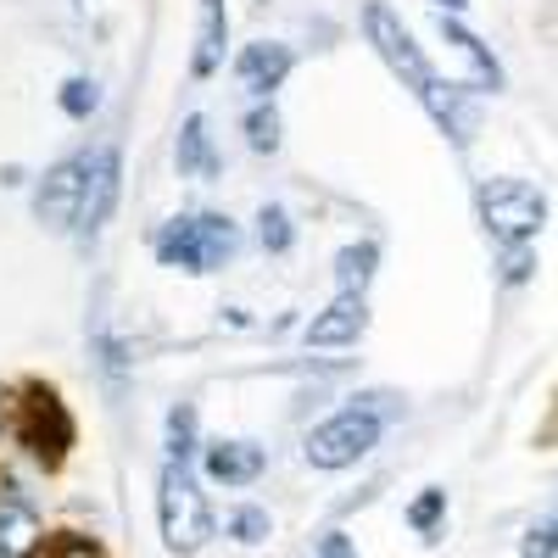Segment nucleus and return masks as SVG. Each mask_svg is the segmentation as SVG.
I'll return each instance as SVG.
<instances>
[{
	"label": "nucleus",
	"mask_w": 558,
	"mask_h": 558,
	"mask_svg": "<svg viewBox=\"0 0 558 558\" xmlns=\"http://www.w3.org/2000/svg\"><path fill=\"white\" fill-rule=\"evenodd\" d=\"M12 441L39 463V470H62L78 425H73V408L62 402V391L51 380H23L17 386V413H12Z\"/></svg>",
	"instance_id": "1"
},
{
	"label": "nucleus",
	"mask_w": 558,
	"mask_h": 558,
	"mask_svg": "<svg viewBox=\"0 0 558 558\" xmlns=\"http://www.w3.org/2000/svg\"><path fill=\"white\" fill-rule=\"evenodd\" d=\"M157 525H162V547L191 558L213 542L218 520L207 508V492L196 481V463H179V458H162V475H157Z\"/></svg>",
	"instance_id": "2"
},
{
	"label": "nucleus",
	"mask_w": 558,
	"mask_h": 558,
	"mask_svg": "<svg viewBox=\"0 0 558 558\" xmlns=\"http://www.w3.org/2000/svg\"><path fill=\"white\" fill-rule=\"evenodd\" d=\"M235 246H241V229H235V218H223V213H179V218H168L157 229V241H151L157 263L162 268H184V274L223 268L229 257H235Z\"/></svg>",
	"instance_id": "3"
},
{
	"label": "nucleus",
	"mask_w": 558,
	"mask_h": 558,
	"mask_svg": "<svg viewBox=\"0 0 558 558\" xmlns=\"http://www.w3.org/2000/svg\"><path fill=\"white\" fill-rule=\"evenodd\" d=\"M397 397L375 391V397H352V408H341L336 418H324V425L307 436V463L313 470H347V463H357L368 447L380 441L386 430V413H391Z\"/></svg>",
	"instance_id": "4"
},
{
	"label": "nucleus",
	"mask_w": 558,
	"mask_h": 558,
	"mask_svg": "<svg viewBox=\"0 0 558 558\" xmlns=\"http://www.w3.org/2000/svg\"><path fill=\"white\" fill-rule=\"evenodd\" d=\"M475 207L497 246H531L547 223V196L525 179H481Z\"/></svg>",
	"instance_id": "5"
},
{
	"label": "nucleus",
	"mask_w": 558,
	"mask_h": 558,
	"mask_svg": "<svg viewBox=\"0 0 558 558\" xmlns=\"http://www.w3.org/2000/svg\"><path fill=\"white\" fill-rule=\"evenodd\" d=\"M363 34H368V45H375V51H380V62L413 89V96H418V107H425L430 101V89L441 84L436 73H430V62H425V51H418V45H413V34H408V23L386 7V0H368V7H363Z\"/></svg>",
	"instance_id": "6"
},
{
	"label": "nucleus",
	"mask_w": 558,
	"mask_h": 558,
	"mask_svg": "<svg viewBox=\"0 0 558 558\" xmlns=\"http://www.w3.org/2000/svg\"><path fill=\"white\" fill-rule=\"evenodd\" d=\"M89 168H96V146L62 157L57 168H45L39 191H34V218L51 223V229H68V235H73V218H78V202H84Z\"/></svg>",
	"instance_id": "7"
},
{
	"label": "nucleus",
	"mask_w": 558,
	"mask_h": 558,
	"mask_svg": "<svg viewBox=\"0 0 558 558\" xmlns=\"http://www.w3.org/2000/svg\"><path fill=\"white\" fill-rule=\"evenodd\" d=\"M118 184H123V157H118V146H96V168H89L84 202H78V218H73V241H96V235H101V223H107L112 207H118Z\"/></svg>",
	"instance_id": "8"
},
{
	"label": "nucleus",
	"mask_w": 558,
	"mask_h": 558,
	"mask_svg": "<svg viewBox=\"0 0 558 558\" xmlns=\"http://www.w3.org/2000/svg\"><path fill=\"white\" fill-rule=\"evenodd\" d=\"M0 558H34L45 547V520L17 481H0Z\"/></svg>",
	"instance_id": "9"
},
{
	"label": "nucleus",
	"mask_w": 558,
	"mask_h": 558,
	"mask_svg": "<svg viewBox=\"0 0 558 558\" xmlns=\"http://www.w3.org/2000/svg\"><path fill=\"white\" fill-rule=\"evenodd\" d=\"M291 68H296V51H291V45H279V39H257V45H246V51H241L235 78H241L246 96L268 101L274 89L291 78Z\"/></svg>",
	"instance_id": "10"
},
{
	"label": "nucleus",
	"mask_w": 558,
	"mask_h": 558,
	"mask_svg": "<svg viewBox=\"0 0 558 558\" xmlns=\"http://www.w3.org/2000/svg\"><path fill=\"white\" fill-rule=\"evenodd\" d=\"M263 463H268V452L257 441H223L218 436V441L202 447V475L218 481V486H252L263 475Z\"/></svg>",
	"instance_id": "11"
},
{
	"label": "nucleus",
	"mask_w": 558,
	"mask_h": 558,
	"mask_svg": "<svg viewBox=\"0 0 558 558\" xmlns=\"http://www.w3.org/2000/svg\"><path fill=\"white\" fill-rule=\"evenodd\" d=\"M436 28H441V39L452 45V51L470 62V89H475V96H497V89H502V68L492 57V45L481 34H470L458 17H447V12H436Z\"/></svg>",
	"instance_id": "12"
},
{
	"label": "nucleus",
	"mask_w": 558,
	"mask_h": 558,
	"mask_svg": "<svg viewBox=\"0 0 558 558\" xmlns=\"http://www.w3.org/2000/svg\"><path fill=\"white\" fill-rule=\"evenodd\" d=\"M368 330V302L363 296H336L324 313H313V324L302 330L307 347H352Z\"/></svg>",
	"instance_id": "13"
},
{
	"label": "nucleus",
	"mask_w": 558,
	"mask_h": 558,
	"mask_svg": "<svg viewBox=\"0 0 558 558\" xmlns=\"http://www.w3.org/2000/svg\"><path fill=\"white\" fill-rule=\"evenodd\" d=\"M223 45H229V12H223V0H202L196 57H191V73H196V78H213V73H218V62H223Z\"/></svg>",
	"instance_id": "14"
},
{
	"label": "nucleus",
	"mask_w": 558,
	"mask_h": 558,
	"mask_svg": "<svg viewBox=\"0 0 558 558\" xmlns=\"http://www.w3.org/2000/svg\"><path fill=\"white\" fill-rule=\"evenodd\" d=\"M173 162L179 173H196V179H213L218 173V157H213V134H207V118L191 112L179 123V146H173Z\"/></svg>",
	"instance_id": "15"
},
{
	"label": "nucleus",
	"mask_w": 558,
	"mask_h": 558,
	"mask_svg": "<svg viewBox=\"0 0 558 558\" xmlns=\"http://www.w3.org/2000/svg\"><path fill=\"white\" fill-rule=\"evenodd\" d=\"M375 263H380V246L375 241H352L336 252V296H363L368 279H375Z\"/></svg>",
	"instance_id": "16"
},
{
	"label": "nucleus",
	"mask_w": 558,
	"mask_h": 558,
	"mask_svg": "<svg viewBox=\"0 0 558 558\" xmlns=\"http://www.w3.org/2000/svg\"><path fill=\"white\" fill-rule=\"evenodd\" d=\"M168 458H179V463H196V402H173L168 408Z\"/></svg>",
	"instance_id": "17"
},
{
	"label": "nucleus",
	"mask_w": 558,
	"mask_h": 558,
	"mask_svg": "<svg viewBox=\"0 0 558 558\" xmlns=\"http://www.w3.org/2000/svg\"><path fill=\"white\" fill-rule=\"evenodd\" d=\"M34 558H107V547L96 536H84V531H51Z\"/></svg>",
	"instance_id": "18"
},
{
	"label": "nucleus",
	"mask_w": 558,
	"mask_h": 558,
	"mask_svg": "<svg viewBox=\"0 0 558 558\" xmlns=\"http://www.w3.org/2000/svg\"><path fill=\"white\" fill-rule=\"evenodd\" d=\"M257 241H263L268 252H291V241H296V223H291V213L279 207V202H268V207L257 213Z\"/></svg>",
	"instance_id": "19"
},
{
	"label": "nucleus",
	"mask_w": 558,
	"mask_h": 558,
	"mask_svg": "<svg viewBox=\"0 0 558 558\" xmlns=\"http://www.w3.org/2000/svg\"><path fill=\"white\" fill-rule=\"evenodd\" d=\"M441 514H447V492H441V486H425V492L413 497V508H408V525H413L418 536H430V542H436Z\"/></svg>",
	"instance_id": "20"
},
{
	"label": "nucleus",
	"mask_w": 558,
	"mask_h": 558,
	"mask_svg": "<svg viewBox=\"0 0 558 558\" xmlns=\"http://www.w3.org/2000/svg\"><path fill=\"white\" fill-rule=\"evenodd\" d=\"M57 101H62V112H68V118H78V123H84L89 112L101 107V84H96V78H84V73H73V78H62V96H57Z\"/></svg>",
	"instance_id": "21"
},
{
	"label": "nucleus",
	"mask_w": 558,
	"mask_h": 558,
	"mask_svg": "<svg viewBox=\"0 0 558 558\" xmlns=\"http://www.w3.org/2000/svg\"><path fill=\"white\" fill-rule=\"evenodd\" d=\"M246 146L252 151H279V112H274V101H257L246 112Z\"/></svg>",
	"instance_id": "22"
},
{
	"label": "nucleus",
	"mask_w": 558,
	"mask_h": 558,
	"mask_svg": "<svg viewBox=\"0 0 558 558\" xmlns=\"http://www.w3.org/2000/svg\"><path fill=\"white\" fill-rule=\"evenodd\" d=\"M268 531H274V520H268V508H257V502H246V508H235V514H229V536L246 542V547L268 542Z\"/></svg>",
	"instance_id": "23"
},
{
	"label": "nucleus",
	"mask_w": 558,
	"mask_h": 558,
	"mask_svg": "<svg viewBox=\"0 0 558 558\" xmlns=\"http://www.w3.org/2000/svg\"><path fill=\"white\" fill-rule=\"evenodd\" d=\"M536 274V246H497V279L502 286H525Z\"/></svg>",
	"instance_id": "24"
},
{
	"label": "nucleus",
	"mask_w": 558,
	"mask_h": 558,
	"mask_svg": "<svg viewBox=\"0 0 558 558\" xmlns=\"http://www.w3.org/2000/svg\"><path fill=\"white\" fill-rule=\"evenodd\" d=\"M525 558H558V520L547 514V520H536L531 531H525Z\"/></svg>",
	"instance_id": "25"
},
{
	"label": "nucleus",
	"mask_w": 558,
	"mask_h": 558,
	"mask_svg": "<svg viewBox=\"0 0 558 558\" xmlns=\"http://www.w3.org/2000/svg\"><path fill=\"white\" fill-rule=\"evenodd\" d=\"M318 558H357V547L347 531H330V536H318Z\"/></svg>",
	"instance_id": "26"
},
{
	"label": "nucleus",
	"mask_w": 558,
	"mask_h": 558,
	"mask_svg": "<svg viewBox=\"0 0 558 558\" xmlns=\"http://www.w3.org/2000/svg\"><path fill=\"white\" fill-rule=\"evenodd\" d=\"M12 413H17V386H0V436H12Z\"/></svg>",
	"instance_id": "27"
},
{
	"label": "nucleus",
	"mask_w": 558,
	"mask_h": 558,
	"mask_svg": "<svg viewBox=\"0 0 558 558\" xmlns=\"http://www.w3.org/2000/svg\"><path fill=\"white\" fill-rule=\"evenodd\" d=\"M430 7H436V12H447V17H452V12H458V7H463V0H430Z\"/></svg>",
	"instance_id": "28"
},
{
	"label": "nucleus",
	"mask_w": 558,
	"mask_h": 558,
	"mask_svg": "<svg viewBox=\"0 0 558 558\" xmlns=\"http://www.w3.org/2000/svg\"><path fill=\"white\" fill-rule=\"evenodd\" d=\"M553 520H558V508H553Z\"/></svg>",
	"instance_id": "29"
},
{
	"label": "nucleus",
	"mask_w": 558,
	"mask_h": 558,
	"mask_svg": "<svg viewBox=\"0 0 558 558\" xmlns=\"http://www.w3.org/2000/svg\"><path fill=\"white\" fill-rule=\"evenodd\" d=\"M78 7H84V0H78Z\"/></svg>",
	"instance_id": "30"
}]
</instances>
